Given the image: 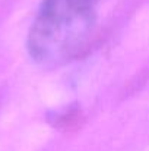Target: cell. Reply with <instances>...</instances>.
<instances>
[{
	"label": "cell",
	"mask_w": 149,
	"mask_h": 151,
	"mask_svg": "<svg viewBox=\"0 0 149 151\" xmlns=\"http://www.w3.org/2000/svg\"><path fill=\"white\" fill-rule=\"evenodd\" d=\"M79 116H81V113H79L78 110H76V111L64 113V114L58 119L57 126H61V128H64V129H70L72 126H78V123H79Z\"/></svg>",
	"instance_id": "2"
},
{
	"label": "cell",
	"mask_w": 149,
	"mask_h": 151,
	"mask_svg": "<svg viewBox=\"0 0 149 151\" xmlns=\"http://www.w3.org/2000/svg\"><path fill=\"white\" fill-rule=\"evenodd\" d=\"M98 0H43L29 28L26 49L41 65H60L89 44Z\"/></svg>",
	"instance_id": "1"
}]
</instances>
